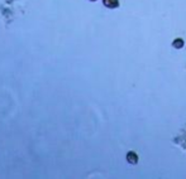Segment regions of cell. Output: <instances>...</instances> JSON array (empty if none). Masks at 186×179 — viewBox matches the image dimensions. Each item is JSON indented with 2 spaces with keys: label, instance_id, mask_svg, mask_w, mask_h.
I'll return each mask as SVG.
<instances>
[{
  "label": "cell",
  "instance_id": "obj_1",
  "mask_svg": "<svg viewBox=\"0 0 186 179\" xmlns=\"http://www.w3.org/2000/svg\"><path fill=\"white\" fill-rule=\"evenodd\" d=\"M125 159L129 164H134L135 165V164L138 163V155H137V153H134V152H128Z\"/></svg>",
  "mask_w": 186,
  "mask_h": 179
},
{
  "label": "cell",
  "instance_id": "obj_2",
  "mask_svg": "<svg viewBox=\"0 0 186 179\" xmlns=\"http://www.w3.org/2000/svg\"><path fill=\"white\" fill-rule=\"evenodd\" d=\"M103 4L109 9H115L119 6V2L118 0H103Z\"/></svg>",
  "mask_w": 186,
  "mask_h": 179
},
{
  "label": "cell",
  "instance_id": "obj_3",
  "mask_svg": "<svg viewBox=\"0 0 186 179\" xmlns=\"http://www.w3.org/2000/svg\"><path fill=\"white\" fill-rule=\"evenodd\" d=\"M184 44H185V42H184V39H181V38H176V39H174V42H172V47L176 48V49H181V48L184 47Z\"/></svg>",
  "mask_w": 186,
  "mask_h": 179
},
{
  "label": "cell",
  "instance_id": "obj_4",
  "mask_svg": "<svg viewBox=\"0 0 186 179\" xmlns=\"http://www.w3.org/2000/svg\"><path fill=\"white\" fill-rule=\"evenodd\" d=\"M89 2H96V0H89Z\"/></svg>",
  "mask_w": 186,
  "mask_h": 179
}]
</instances>
